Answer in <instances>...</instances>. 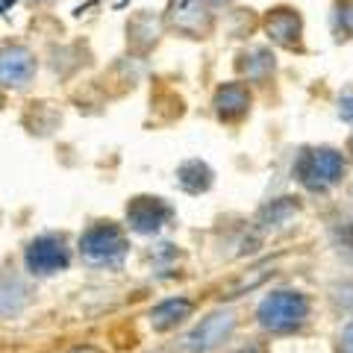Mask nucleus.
Here are the masks:
<instances>
[{"mask_svg": "<svg viewBox=\"0 0 353 353\" xmlns=\"http://www.w3.org/2000/svg\"><path fill=\"white\" fill-rule=\"evenodd\" d=\"M256 318L268 333H294L309 318V297L301 292H289V289L271 292L259 303Z\"/></svg>", "mask_w": 353, "mask_h": 353, "instance_id": "obj_1", "label": "nucleus"}, {"mask_svg": "<svg viewBox=\"0 0 353 353\" xmlns=\"http://www.w3.org/2000/svg\"><path fill=\"white\" fill-rule=\"evenodd\" d=\"M294 176L309 192H327L345 176V157L333 148H309L297 157Z\"/></svg>", "mask_w": 353, "mask_h": 353, "instance_id": "obj_2", "label": "nucleus"}, {"mask_svg": "<svg viewBox=\"0 0 353 353\" xmlns=\"http://www.w3.org/2000/svg\"><path fill=\"white\" fill-rule=\"evenodd\" d=\"M127 236L112 221L88 227L80 236V256L94 268H118L127 256Z\"/></svg>", "mask_w": 353, "mask_h": 353, "instance_id": "obj_3", "label": "nucleus"}, {"mask_svg": "<svg viewBox=\"0 0 353 353\" xmlns=\"http://www.w3.org/2000/svg\"><path fill=\"white\" fill-rule=\"evenodd\" d=\"M24 262H27V271H32L36 277H50V274H59L71 265V250L62 236L48 233L30 241Z\"/></svg>", "mask_w": 353, "mask_h": 353, "instance_id": "obj_4", "label": "nucleus"}, {"mask_svg": "<svg viewBox=\"0 0 353 353\" xmlns=\"http://www.w3.org/2000/svg\"><path fill=\"white\" fill-rule=\"evenodd\" d=\"M233 330H236V312L233 309H218V312H209L203 321L185 336V347L192 353H212L233 336Z\"/></svg>", "mask_w": 353, "mask_h": 353, "instance_id": "obj_5", "label": "nucleus"}, {"mask_svg": "<svg viewBox=\"0 0 353 353\" xmlns=\"http://www.w3.org/2000/svg\"><path fill=\"white\" fill-rule=\"evenodd\" d=\"M174 218V209L162 201V197H150V194H139L127 203V224L132 233L141 236H153L165 230Z\"/></svg>", "mask_w": 353, "mask_h": 353, "instance_id": "obj_6", "label": "nucleus"}, {"mask_svg": "<svg viewBox=\"0 0 353 353\" xmlns=\"http://www.w3.org/2000/svg\"><path fill=\"white\" fill-rule=\"evenodd\" d=\"M32 77H36V57L27 48L9 44L0 50V85L24 88Z\"/></svg>", "mask_w": 353, "mask_h": 353, "instance_id": "obj_7", "label": "nucleus"}, {"mask_svg": "<svg viewBox=\"0 0 353 353\" xmlns=\"http://www.w3.org/2000/svg\"><path fill=\"white\" fill-rule=\"evenodd\" d=\"M265 32L274 44L280 48H301V32H303V24H301V15L294 9H274V12L265 18Z\"/></svg>", "mask_w": 353, "mask_h": 353, "instance_id": "obj_8", "label": "nucleus"}, {"mask_svg": "<svg viewBox=\"0 0 353 353\" xmlns=\"http://www.w3.org/2000/svg\"><path fill=\"white\" fill-rule=\"evenodd\" d=\"M212 106H215L218 118L239 121L241 115H248V109H250V92H248V85L245 83H227V85H221L218 92H215Z\"/></svg>", "mask_w": 353, "mask_h": 353, "instance_id": "obj_9", "label": "nucleus"}, {"mask_svg": "<svg viewBox=\"0 0 353 353\" xmlns=\"http://www.w3.org/2000/svg\"><path fill=\"white\" fill-rule=\"evenodd\" d=\"M189 315H192L189 297H168V301H162L150 309V327L157 333H165V330H174L176 324H183Z\"/></svg>", "mask_w": 353, "mask_h": 353, "instance_id": "obj_10", "label": "nucleus"}, {"mask_svg": "<svg viewBox=\"0 0 353 353\" xmlns=\"http://www.w3.org/2000/svg\"><path fill=\"white\" fill-rule=\"evenodd\" d=\"M236 68H239L241 77H248L250 83H262L265 77L274 74V57L265 48H253L248 53H241L239 62H236Z\"/></svg>", "mask_w": 353, "mask_h": 353, "instance_id": "obj_11", "label": "nucleus"}, {"mask_svg": "<svg viewBox=\"0 0 353 353\" xmlns=\"http://www.w3.org/2000/svg\"><path fill=\"white\" fill-rule=\"evenodd\" d=\"M176 183H180L189 194H201L212 185V168L201 159H189L176 168Z\"/></svg>", "mask_w": 353, "mask_h": 353, "instance_id": "obj_12", "label": "nucleus"}, {"mask_svg": "<svg viewBox=\"0 0 353 353\" xmlns=\"http://www.w3.org/2000/svg\"><path fill=\"white\" fill-rule=\"evenodd\" d=\"M27 303V289L18 280H0V318L21 312Z\"/></svg>", "mask_w": 353, "mask_h": 353, "instance_id": "obj_13", "label": "nucleus"}, {"mask_svg": "<svg viewBox=\"0 0 353 353\" xmlns=\"http://www.w3.org/2000/svg\"><path fill=\"white\" fill-rule=\"evenodd\" d=\"M297 201L294 197H280V201H271V206H265L262 209V215H259V221L265 227H280V224H285L292 215H297Z\"/></svg>", "mask_w": 353, "mask_h": 353, "instance_id": "obj_14", "label": "nucleus"}, {"mask_svg": "<svg viewBox=\"0 0 353 353\" xmlns=\"http://www.w3.org/2000/svg\"><path fill=\"white\" fill-rule=\"evenodd\" d=\"M336 32L353 39V0H336Z\"/></svg>", "mask_w": 353, "mask_h": 353, "instance_id": "obj_15", "label": "nucleus"}, {"mask_svg": "<svg viewBox=\"0 0 353 353\" xmlns=\"http://www.w3.org/2000/svg\"><path fill=\"white\" fill-rule=\"evenodd\" d=\"M333 301L339 303V309H345L347 315H353V280L333 285Z\"/></svg>", "mask_w": 353, "mask_h": 353, "instance_id": "obj_16", "label": "nucleus"}, {"mask_svg": "<svg viewBox=\"0 0 353 353\" xmlns=\"http://www.w3.org/2000/svg\"><path fill=\"white\" fill-rule=\"evenodd\" d=\"M339 115L345 118L347 124H353V88H347V92L339 97Z\"/></svg>", "mask_w": 353, "mask_h": 353, "instance_id": "obj_17", "label": "nucleus"}, {"mask_svg": "<svg viewBox=\"0 0 353 353\" xmlns=\"http://www.w3.org/2000/svg\"><path fill=\"white\" fill-rule=\"evenodd\" d=\"M336 239L345 253H353V224H345L341 230H336Z\"/></svg>", "mask_w": 353, "mask_h": 353, "instance_id": "obj_18", "label": "nucleus"}, {"mask_svg": "<svg viewBox=\"0 0 353 353\" xmlns=\"http://www.w3.org/2000/svg\"><path fill=\"white\" fill-rule=\"evenodd\" d=\"M339 353H353V324L341 333V339H339Z\"/></svg>", "mask_w": 353, "mask_h": 353, "instance_id": "obj_19", "label": "nucleus"}, {"mask_svg": "<svg viewBox=\"0 0 353 353\" xmlns=\"http://www.w3.org/2000/svg\"><path fill=\"white\" fill-rule=\"evenodd\" d=\"M71 353H101L97 347H92V345H83V347H74Z\"/></svg>", "mask_w": 353, "mask_h": 353, "instance_id": "obj_20", "label": "nucleus"}, {"mask_svg": "<svg viewBox=\"0 0 353 353\" xmlns=\"http://www.w3.org/2000/svg\"><path fill=\"white\" fill-rule=\"evenodd\" d=\"M206 3H215V6H221V3H230V0H206Z\"/></svg>", "mask_w": 353, "mask_h": 353, "instance_id": "obj_21", "label": "nucleus"}, {"mask_svg": "<svg viewBox=\"0 0 353 353\" xmlns=\"http://www.w3.org/2000/svg\"><path fill=\"white\" fill-rule=\"evenodd\" d=\"M30 3H50V0H30Z\"/></svg>", "mask_w": 353, "mask_h": 353, "instance_id": "obj_22", "label": "nucleus"}, {"mask_svg": "<svg viewBox=\"0 0 353 353\" xmlns=\"http://www.w3.org/2000/svg\"><path fill=\"white\" fill-rule=\"evenodd\" d=\"M0 106H3V97H0Z\"/></svg>", "mask_w": 353, "mask_h": 353, "instance_id": "obj_23", "label": "nucleus"}, {"mask_svg": "<svg viewBox=\"0 0 353 353\" xmlns=\"http://www.w3.org/2000/svg\"><path fill=\"white\" fill-rule=\"evenodd\" d=\"M350 148H353V141H350Z\"/></svg>", "mask_w": 353, "mask_h": 353, "instance_id": "obj_24", "label": "nucleus"}]
</instances>
